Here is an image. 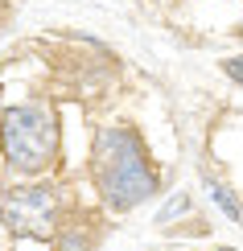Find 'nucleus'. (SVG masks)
I'll list each match as a JSON object with an SVG mask.
<instances>
[{
	"label": "nucleus",
	"mask_w": 243,
	"mask_h": 251,
	"mask_svg": "<svg viewBox=\"0 0 243 251\" xmlns=\"http://www.w3.org/2000/svg\"><path fill=\"white\" fill-rule=\"evenodd\" d=\"M91 181L99 202L111 214H132L136 206L161 194V169H157L144 136L124 120L99 124L91 136Z\"/></svg>",
	"instance_id": "1"
},
{
	"label": "nucleus",
	"mask_w": 243,
	"mask_h": 251,
	"mask_svg": "<svg viewBox=\"0 0 243 251\" xmlns=\"http://www.w3.org/2000/svg\"><path fill=\"white\" fill-rule=\"evenodd\" d=\"M66 218V194L50 177H21L0 194V226L17 239L50 243Z\"/></svg>",
	"instance_id": "3"
},
{
	"label": "nucleus",
	"mask_w": 243,
	"mask_h": 251,
	"mask_svg": "<svg viewBox=\"0 0 243 251\" xmlns=\"http://www.w3.org/2000/svg\"><path fill=\"white\" fill-rule=\"evenodd\" d=\"M54 251H95L99 247V231L87 218H62V226L54 231Z\"/></svg>",
	"instance_id": "4"
},
{
	"label": "nucleus",
	"mask_w": 243,
	"mask_h": 251,
	"mask_svg": "<svg viewBox=\"0 0 243 251\" xmlns=\"http://www.w3.org/2000/svg\"><path fill=\"white\" fill-rule=\"evenodd\" d=\"M223 75L235 82V87H243V54H235V58H227V62H223Z\"/></svg>",
	"instance_id": "7"
},
{
	"label": "nucleus",
	"mask_w": 243,
	"mask_h": 251,
	"mask_svg": "<svg viewBox=\"0 0 243 251\" xmlns=\"http://www.w3.org/2000/svg\"><path fill=\"white\" fill-rule=\"evenodd\" d=\"M202 185H206V198H210V202H215L218 210L231 218V223H243V202H239V194L231 190L227 181H218L210 169H202Z\"/></svg>",
	"instance_id": "5"
},
{
	"label": "nucleus",
	"mask_w": 243,
	"mask_h": 251,
	"mask_svg": "<svg viewBox=\"0 0 243 251\" xmlns=\"http://www.w3.org/2000/svg\"><path fill=\"white\" fill-rule=\"evenodd\" d=\"M189 210H194V198H189L186 190H177V194L161 206V210H157V226H169L173 218H182V214H189Z\"/></svg>",
	"instance_id": "6"
},
{
	"label": "nucleus",
	"mask_w": 243,
	"mask_h": 251,
	"mask_svg": "<svg viewBox=\"0 0 243 251\" xmlns=\"http://www.w3.org/2000/svg\"><path fill=\"white\" fill-rule=\"evenodd\" d=\"M210 251H235V247H223V243H215V247H210Z\"/></svg>",
	"instance_id": "8"
},
{
	"label": "nucleus",
	"mask_w": 243,
	"mask_h": 251,
	"mask_svg": "<svg viewBox=\"0 0 243 251\" xmlns=\"http://www.w3.org/2000/svg\"><path fill=\"white\" fill-rule=\"evenodd\" d=\"M0 156L13 177H46L62 156V124L54 103L25 99L0 116Z\"/></svg>",
	"instance_id": "2"
}]
</instances>
